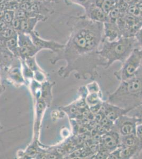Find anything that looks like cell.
Instances as JSON below:
<instances>
[{
  "instance_id": "6da1fadb",
  "label": "cell",
  "mask_w": 142,
  "mask_h": 159,
  "mask_svg": "<svg viewBox=\"0 0 142 159\" xmlns=\"http://www.w3.org/2000/svg\"><path fill=\"white\" fill-rule=\"evenodd\" d=\"M67 25L71 27L68 40L50 63L54 65L60 61H65L58 70L61 78H68L73 73L77 79L94 80L98 75V67L107 66L99 53L103 39V24L90 20L85 15L70 16Z\"/></svg>"
},
{
  "instance_id": "7a4b0ae2",
  "label": "cell",
  "mask_w": 142,
  "mask_h": 159,
  "mask_svg": "<svg viewBox=\"0 0 142 159\" xmlns=\"http://www.w3.org/2000/svg\"><path fill=\"white\" fill-rule=\"evenodd\" d=\"M107 101L127 109L142 105V65L133 77L121 82L117 89L108 96Z\"/></svg>"
},
{
  "instance_id": "3957f363",
  "label": "cell",
  "mask_w": 142,
  "mask_h": 159,
  "mask_svg": "<svg viewBox=\"0 0 142 159\" xmlns=\"http://www.w3.org/2000/svg\"><path fill=\"white\" fill-rule=\"evenodd\" d=\"M136 48L140 47L135 37H122L113 42L103 39L99 53L106 61L108 69L115 61L124 63Z\"/></svg>"
},
{
  "instance_id": "277c9868",
  "label": "cell",
  "mask_w": 142,
  "mask_h": 159,
  "mask_svg": "<svg viewBox=\"0 0 142 159\" xmlns=\"http://www.w3.org/2000/svg\"><path fill=\"white\" fill-rule=\"evenodd\" d=\"M142 50L136 48L126 61L122 63L119 70L114 74L119 81H124L133 77L142 65Z\"/></svg>"
},
{
  "instance_id": "5b68a950",
  "label": "cell",
  "mask_w": 142,
  "mask_h": 159,
  "mask_svg": "<svg viewBox=\"0 0 142 159\" xmlns=\"http://www.w3.org/2000/svg\"><path fill=\"white\" fill-rule=\"evenodd\" d=\"M1 76L15 86L19 87L27 85L22 73L21 60L20 58H16L8 69L1 72Z\"/></svg>"
},
{
  "instance_id": "8992f818",
  "label": "cell",
  "mask_w": 142,
  "mask_h": 159,
  "mask_svg": "<svg viewBox=\"0 0 142 159\" xmlns=\"http://www.w3.org/2000/svg\"><path fill=\"white\" fill-rule=\"evenodd\" d=\"M137 125L136 118L126 114L121 116L113 123L112 130L118 133L121 136L136 134Z\"/></svg>"
},
{
  "instance_id": "52a82bcc",
  "label": "cell",
  "mask_w": 142,
  "mask_h": 159,
  "mask_svg": "<svg viewBox=\"0 0 142 159\" xmlns=\"http://www.w3.org/2000/svg\"><path fill=\"white\" fill-rule=\"evenodd\" d=\"M18 44L20 59L25 60L36 56L39 50L36 47L30 35L24 33H18Z\"/></svg>"
},
{
  "instance_id": "ba28073f",
  "label": "cell",
  "mask_w": 142,
  "mask_h": 159,
  "mask_svg": "<svg viewBox=\"0 0 142 159\" xmlns=\"http://www.w3.org/2000/svg\"><path fill=\"white\" fill-rule=\"evenodd\" d=\"M121 136L115 130L106 132L101 136L99 141V150L111 153L121 145Z\"/></svg>"
},
{
  "instance_id": "9c48e42d",
  "label": "cell",
  "mask_w": 142,
  "mask_h": 159,
  "mask_svg": "<svg viewBox=\"0 0 142 159\" xmlns=\"http://www.w3.org/2000/svg\"><path fill=\"white\" fill-rule=\"evenodd\" d=\"M29 34L34 45L40 51L43 49H47L56 54L64 47V44L58 43L54 40H47L42 38L37 31H34Z\"/></svg>"
},
{
  "instance_id": "30bf717a",
  "label": "cell",
  "mask_w": 142,
  "mask_h": 159,
  "mask_svg": "<svg viewBox=\"0 0 142 159\" xmlns=\"http://www.w3.org/2000/svg\"><path fill=\"white\" fill-rule=\"evenodd\" d=\"M131 110L122 108L107 101L103 102L101 108V110L103 111L106 117L113 123L121 116L127 114Z\"/></svg>"
},
{
  "instance_id": "8fae6325",
  "label": "cell",
  "mask_w": 142,
  "mask_h": 159,
  "mask_svg": "<svg viewBox=\"0 0 142 159\" xmlns=\"http://www.w3.org/2000/svg\"><path fill=\"white\" fill-rule=\"evenodd\" d=\"M122 33L117 23L107 21L103 23V39L113 42L122 37Z\"/></svg>"
},
{
  "instance_id": "7c38bea8",
  "label": "cell",
  "mask_w": 142,
  "mask_h": 159,
  "mask_svg": "<svg viewBox=\"0 0 142 159\" xmlns=\"http://www.w3.org/2000/svg\"><path fill=\"white\" fill-rule=\"evenodd\" d=\"M47 17L44 15H40L37 16L30 17L21 20L20 31L18 33H24L30 34L35 30L36 25L40 21H45L47 20Z\"/></svg>"
},
{
  "instance_id": "4fadbf2b",
  "label": "cell",
  "mask_w": 142,
  "mask_h": 159,
  "mask_svg": "<svg viewBox=\"0 0 142 159\" xmlns=\"http://www.w3.org/2000/svg\"><path fill=\"white\" fill-rule=\"evenodd\" d=\"M27 66L34 73V80L40 83H43L47 81L46 73L38 65L36 61V56L27 58L25 60Z\"/></svg>"
},
{
  "instance_id": "5bb4252c",
  "label": "cell",
  "mask_w": 142,
  "mask_h": 159,
  "mask_svg": "<svg viewBox=\"0 0 142 159\" xmlns=\"http://www.w3.org/2000/svg\"><path fill=\"white\" fill-rule=\"evenodd\" d=\"M85 15L94 21L103 24L109 21L108 14L100 7L95 6L94 3H92L88 9L85 11Z\"/></svg>"
},
{
  "instance_id": "9a60e30c",
  "label": "cell",
  "mask_w": 142,
  "mask_h": 159,
  "mask_svg": "<svg viewBox=\"0 0 142 159\" xmlns=\"http://www.w3.org/2000/svg\"><path fill=\"white\" fill-rule=\"evenodd\" d=\"M142 151L140 147L121 148V159H136L140 156Z\"/></svg>"
},
{
  "instance_id": "2e32d148",
  "label": "cell",
  "mask_w": 142,
  "mask_h": 159,
  "mask_svg": "<svg viewBox=\"0 0 142 159\" xmlns=\"http://www.w3.org/2000/svg\"><path fill=\"white\" fill-rule=\"evenodd\" d=\"M1 45L5 46L15 57L20 58L18 44V34L6 40H1Z\"/></svg>"
},
{
  "instance_id": "e0dca14e",
  "label": "cell",
  "mask_w": 142,
  "mask_h": 159,
  "mask_svg": "<svg viewBox=\"0 0 142 159\" xmlns=\"http://www.w3.org/2000/svg\"><path fill=\"white\" fill-rule=\"evenodd\" d=\"M140 147L142 148V144L136 134H131L126 136H121V148L126 147Z\"/></svg>"
},
{
  "instance_id": "ac0fdd59",
  "label": "cell",
  "mask_w": 142,
  "mask_h": 159,
  "mask_svg": "<svg viewBox=\"0 0 142 159\" xmlns=\"http://www.w3.org/2000/svg\"><path fill=\"white\" fill-rule=\"evenodd\" d=\"M120 0H93L95 6L100 7L105 12L108 13L117 7Z\"/></svg>"
},
{
  "instance_id": "d6986e66",
  "label": "cell",
  "mask_w": 142,
  "mask_h": 159,
  "mask_svg": "<svg viewBox=\"0 0 142 159\" xmlns=\"http://www.w3.org/2000/svg\"><path fill=\"white\" fill-rule=\"evenodd\" d=\"M18 34V32L10 25L6 29L1 30V40H6Z\"/></svg>"
},
{
  "instance_id": "ffe728a7",
  "label": "cell",
  "mask_w": 142,
  "mask_h": 159,
  "mask_svg": "<svg viewBox=\"0 0 142 159\" xmlns=\"http://www.w3.org/2000/svg\"><path fill=\"white\" fill-rule=\"evenodd\" d=\"M65 2L67 4H74L80 6L85 11L92 4L93 0H65Z\"/></svg>"
},
{
  "instance_id": "44dd1931",
  "label": "cell",
  "mask_w": 142,
  "mask_h": 159,
  "mask_svg": "<svg viewBox=\"0 0 142 159\" xmlns=\"http://www.w3.org/2000/svg\"><path fill=\"white\" fill-rule=\"evenodd\" d=\"M124 15H125L121 13V11L119 9L118 7H117L108 13V18H109L108 21L117 23L118 20Z\"/></svg>"
},
{
  "instance_id": "7402d4cb",
  "label": "cell",
  "mask_w": 142,
  "mask_h": 159,
  "mask_svg": "<svg viewBox=\"0 0 142 159\" xmlns=\"http://www.w3.org/2000/svg\"><path fill=\"white\" fill-rule=\"evenodd\" d=\"M1 12H2L1 18L3 19L7 23L10 25L11 22L15 18L16 12L11 10H6L5 11Z\"/></svg>"
},
{
  "instance_id": "603a6c76",
  "label": "cell",
  "mask_w": 142,
  "mask_h": 159,
  "mask_svg": "<svg viewBox=\"0 0 142 159\" xmlns=\"http://www.w3.org/2000/svg\"><path fill=\"white\" fill-rule=\"evenodd\" d=\"M127 114L136 118L138 120V124H142V105L131 109Z\"/></svg>"
},
{
  "instance_id": "cb8c5ba5",
  "label": "cell",
  "mask_w": 142,
  "mask_h": 159,
  "mask_svg": "<svg viewBox=\"0 0 142 159\" xmlns=\"http://www.w3.org/2000/svg\"><path fill=\"white\" fill-rule=\"evenodd\" d=\"M127 14L131 15V16H133L141 17L140 16V11L139 10V8L137 7L136 4H130V6H129L128 8Z\"/></svg>"
},
{
  "instance_id": "d4e9b609",
  "label": "cell",
  "mask_w": 142,
  "mask_h": 159,
  "mask_svg": "<svg viewBox=\"0 0 142 159\" xmlns=\"http://www.w3.org/2000/svg\"><path fill=\"white\" fill-rule=\"evenodd\" d=\"M121 148L119 147L118 148L112 151L110 153L108 159H121Z\"/></svg>"
},
{
  "instance_id": "484cf974",
  "label": "cell",
  "mask_w": 142,
  "mask_h": 159,
  "mask_svg": "<svg viewBox=\"0 0 142 159\" xmlns=\"http://www.w3.org/2000/svg\"><path fill=\"white\" fill-rule=\"evenodd\" d=\"M21 24V20L15 16V18L13 20L10 25L18 33L20 31Z\"/></svg>"
},
{
  "instance_id": "4316f807",
  "label": "cell",
  "mask_w": 142,
  "mask_h": 159,
  "mask_svg": "<svg viewBox=\"0 0 142 159\" xmlns=\"http://www.w3.org/2000/svg\"><path fill=\"white\" fill-rule=\"evenodd\" d=\"M135 37L138 43L139 47L142 50V26L137 32L135 34Z\"/></svg>"
},
{
  "instance_id": "83f0119b",
  "label": "cell",
  "mask_w": 142,
  "mask_h": 159,
  "mask_svg": "<svg viewBox=\"0 0 142 159\" xmlns=\"http://www.w3.org/2000/svg\"><path fill=\"white\" fill-rule=\"evenodd\" d=\"M136 134L142 144V124H138L137 125Z\"/></svg>"
},
{
  "instance_id": "f1b7e54d",
  "label": "cell",
  "mask_w": 142,
  "mask_h": 159,
  "mask_svg": "<svg viewBox=\"0 0 142 159\" xmlns=\"http://www.w3.org/2000/svg\"></svg>"
}]
</instances>
